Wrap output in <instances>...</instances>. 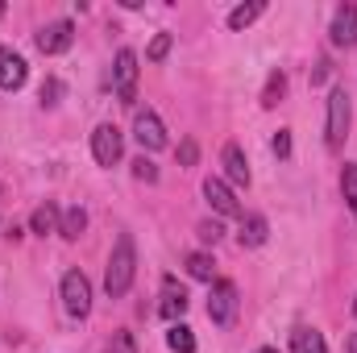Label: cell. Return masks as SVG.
Returning <instances> with one entry per match:
<instances>
[{"label": "cell", "mask_w": 357, "mask_h": 353, "mask_svg": "<svg viewBox=\"0 0 357 353\" xmlns=\"http://www.w3.org/2000/svg\"><path fill=\"white\" fill-rule=\"evenodd\" d=\"M341 191H345V204H349V212L357 216V163H349V167L341 171Z\"/></svg>", "instance_id": "44dd1931"}, {"label": "cell", "mask_w": 357, "mask_h": 353, "mask_svg": "<svg viewBox=\"0 0 357 353\" xmlns=\"http://www.w3.org/2000/svg\"><path fill=\"white\" fill-rule=\"evenodd\" d=\"M33 42H38L42 54H63V50H71V42H75V25H71V21H50V25L38 29Z\"/></svg>", "instance_id": "52a82bcc"}, {"label": "cell", "mask_w": 357, "mask_h": 353, "mask_svg": "<svg viewBox=\"0 0 357 353\" xmlns=\"http://www.w3.org/2000/svg\"><path fill=\"white\" fill-rule=\"evenodd\" d=\"M84 229H88V212H84L79 204H75V208H67V212H63V225H59V233H63L67 241H79V237H84Z\"/></svg>", "instance_id": "e0dca14e"}, {"label": "cell", "mask_w": 357, "mask_h": 353, "mask_svg": "<svg viewBox=\"0 0 357 353\" xmlns=\"http://www.w3.org/2000/svg\"><path fill=\"white\" fill-rule=\"evenodd\" d=\"M133 274H137V250H133V237L121 233L112 254H108V270H104V291L112 299H121L129 287H133Z\"/></svg>", "instance_id": "6da1fadb"}, {"label": "cell", "mask_w": 357, "mask_h": 353, "mask_svg": "<svg viewBox=\"0 0 357 353\" xmlns=\"http://www.w3.org/2000/svg\"><path fill=\"white\" fill-rule=\"evenodd\" d=\"M162 287H167V295H162V308H158V312H162V320H171V324H175L178 316L187 312V303H191V299H187V291L178 287L175 278H167Z\"/></svg>", "instance_id": "4fadbf2b"}, {"label": "cell", "mask_w": 357, "mask_h": 353, "mask_svg": "<svg viewBox=\"0 0 357 353\" xmlns=\"http://www.w3.org/2000/svg\"><path fill=\"white\" fill-rule=\"evenodd\" d=\"M183 266H187V274H191V278H199V283H216V262H212V254L195 250V254H187V258H183Z\"/></svg>", "instance_id": "2e32d148"}, {"label": "cell", "mask_w": 357, "mask_h": 353, "mask_svg": "<svg viewBox=\"0 0 357 353\" xmlns=\"http://www.w3.org/2000/svg\"><path fill=\"white\" fill-rule=\"evenodd\" d=\"M91 154L100 167H116L121 163V129L116 125H96L91 133Z\"/></svg>", "instance_id": "ba28073f"}, {"label": "cell", "mask_w": 357, "mask_h": 353, "mask_svg": "<svg viewBox=\"0 0 357 353\" xmlns=\"http://www.w3.org/2000/svg\"><path fill=\"white\" fill-rule=\"evenodd\" d=\"M345 353H357V333H349V341H345Z\"/></svg>", "instance_id": "f546056e"}, {"label": "cell", "mask_w": 357, "mask_h": 353, "mask_svg": "<svg viewBox=\"0 0 357 353\" xmlns=\"http://www.w3.org/2000/svg\"><path fill=\"white\" fill-rule=\"evenodd\" d=\"M274 154H278V158H291V133H287V129L274 133Z\"/></svg>", "instance_id": "f1b7e54d"}, {"label": "cell", "mask_w": 357, "mask_h": 353, "mask_svg": "<svg viewBox=\"0 0 357 353\" xmlns=\"http://www.w3.org/2000/svg\"><path fill=\"white\" fill-rule=\"evenodd\" d=\"M59 225H63V212L46 200V204H38L33 208V216H29V229L38 233V237H46V233H59Z\"/></svg>", "instance_id": "5bb4252c"}, {"label": "cell", "mask_w": 357, "mask_h": 353, "mask_svg": "<svg viewBox=\"0 0 357 353\" xmlns=\"http://www.w3.org/2000/svg\"><path fill=\"white\" fill-rule=\"evenodd\" d=\"M266 233H270L266 216H258V212H254V216H245V220H241V246H250V250H254V246H262V241H266Z\"/></svg>", "instance_id": "ac0fdd59"}, {"label": "cell", "mask_w": 357, "mask_h": 353, "mask_svg": "<svg viewBox=\"0 0 357 353\" xmlns=\"http://www.w3.org/2000/svg\"><path fill=\"white\" fill-rule=\"evenodd\" d=\"M133 175L142 179V183H158V167H154V163H150V158L142 154V158L133 163Z\"/></svg>", "instance_id": "d4e9b609"}, {"label": "cell", "mask_w": 357, "mask_h": 353, "mask_svg": "<svg viewBox=\"0 0 357 353\" xmlns=\"http://www.w3.org/2000/svg\"><path fill=\"white\" fill-rule=\"evenodd\" d=\"M108 353H137V341H133V333L116 329V333L108 337Z\"/></svg>", "instance_id": "603a6c76"}, {"label": "cell", "mask_w": 357, "mask_h": 353, "mask_svg": "<svg viewBox=\"0 0 357 353\" xmlns=\"http://www.w3.org/2000/svg\"><path fill=\"white\" fill-rule=\"evenodd\" d=\"M59 96H63V84L59 80H46L42 84V104H59Z\"/></svg>", "instance_id": "83f0119b"}, {"label": "cell", "mask_w": 357, "mask_h": 353, "mask_svg": "<svg viewBox=\"0 0 357 353\" xmlns=\"http://www.w3.org/2000/svg\"><path fill=\"white\" fill-rule=\"evenodd\" d=\"M254 353H278V350H270V345H262V350H254Z\"/></svg>", "instance_id": "4dcf8cb0"}, {"label": "cell", "mask_w": 357, "mask_h": 353, "mask_svg": "<svg viewBox=\"0 0 357 353\" xmlns=\"http://www.w3.org/2000/svg\"><path fill=\"white\" fill-rule=\"evenodd\" d=\"M220 163H225V175L233 187H250V163H245V154H241V146H225L220 150Z\"/></svg>", "instance_id": "7c38bea8"}, {"label": "cell", "mask_w": 357, "mask_h": 353, "mask_svg": "<svg viewBox=\"0 0 357 353\" xmlns=\"http://www.w3.org/2000/svg\"><path fill=\"white\" fill-rule=\"evenodd\" d=\"M220 233H225V229H220L216 220H204V225H199V241H208V246H216V241H220Z\"/></svg>", "instance_id": "4316f807"}, {"label": "cell", "mask_w": 357, "mask_h": 353, "mask_svg": "<svg viewBox=\"0 0 357 353\" xmlns=\"http://www.w3.org/2000/svg\"><path fill=\"white\" fill-rule=\"evenodd\" d=\"M354 316H357V303H354Z\"/></svg>", "instance_id": "1f68e13d"}, {"label": "cell", "mask_w": 357, "mask_h": 353, "mask_svg": "<svg viewBox=\"0 0 357 353\" xmlns=\"http://www.w3.org/2000/svg\"><path fill=\"white\" fill-rule=\"evenodd\" d=\"M291 353H328V345H324V337H320L316 329L299 324V329L291 333Z\"/></svg>", "instance_id": "9a60e30c"}, {"label": "cell", "mask_w": 357, "mask_h": 353, "mask_svg": "<svg viewBox=\"0 0 357 353\" xmlns=\"http://www.w3.org/2000/svg\"><path fill=\"white\" fill-rule=\"evenodd\" d=\"M204 195H208V204H212L220 216H241V204H237V195H233V187H229L225 179L208 175L204 179Z\"/></svg>", "instance_id": "9c48e42d"}, {"label": "cell", "mask_w": 357, "mask_h": 353, "mask_svg": "<svg viewBox=\"0 0 357 353\" xmlns=\"http://www.w3.org/2000/svg\"><path fill=\"white\" fill-rule=\"evenodd\" d=\"M167 345L175 353H195V333L187 329V324H171V333H167Z\"/></svg>", "instance_id": "ffe728a7"}, {"label": "cell", "mask_w": 357, "mask_h": 353, "mask_svg": "<svg viewBox=\"0 0 357 353\" xmlns=\"http://www.w3.org/2000/svg\"><path fill=\"white\" fill-rule=\"evenodd\" d=\"M282 91H287V75H282V71H274V75L266 80V91H262V104H266V108H274V104L282 100Z\"/></svg>", "instance_id": "7402d4cb"}, {"label": "cell", "mask_w": 357, "mask_h": 353, "mask_svg": "<svg viewBox=\"0 0 357 353\" xmlns=\"http://www.w3.org/2000/svg\"><path fill=\"white\" fill-rule=\"evenodd\" d=\"M195 158H199V146H195V137H187V142L178 146V163H183V167H195Z\"/></svg>", "instance_id": "484cf974"}, {"label": "cell", "mask_w": 357, "mask_h": 353, "mask_svg": "<svg viewBox=\"0 0 357 353\" xmlns=\"http://www.w3.org/2000/svg\"><path fill=\"white\" fill-rule=\"evenodd\" d=\"M112 84H116V100H121L125 108H133V100H137V54H133V50H121V54H116Z\"/></svg>", "instance_id": "5b68a950"}, {"label": "cell", "mask_w": 357, "mask_h": 353, "mask_svg": "<svg viewBox=\"0 0 357 353\" xmlns=\"http://www.w3.org/2000/svg\"><path fill=\"white\" fill-rule=\"evenodd\" d=\"M349 121H354L349 91L333 88L328 91V125H324V142H328V150H341V146H345V137H349Z\"/></svg>", "instance_id": "7a4b0ae2"}, {"label": "cell", "mask_w": 357, "mask_h": 353, "mask_svg": "<svg viewBox=\"0 0 357 353\" xmlns=\"http://www.w3.org/2000/svg\"><path fill=\"white\" fill-rule=\"evenodd\" d=\"M133 137H137L142 150H162V146H167V129H162V121H158L154 108H142V112L133 117Z\"/></svg>", "instance_id": "8992f818"}, {"label": "cell", "mask_w": 357, "mask_h": 353, "mask_svg": "<svg viewBox=\"0 0 357 353\" xmlns=\"http://www.w3.org/2000/svg\"><path fill=\"white\" fill-rule=\"evenodd\" d=\"M333 42L337 46H357V4H341L333 17Z\"/></svg>", "instance_id": "8fae6325"}, {"label": "cell", "mask_w": 357, "mask_h": 353, "mask_svg": "<svg viewBox=\"0 0 357 353\" xmlns=\"http://www.w3.org/2000/svg\"><path fill=\"white\" fill-rule=\"evenodd\" d=\"M262 13H266V4H262V0H254V4H237V8L229 13V29H245V25H254Z\"/></svg>", "instance_id": "d6986e66"}, {"label": "cell", "mask_w": 357, "mask_h": 353, "mask_svg": "<svg viewBox=\"0 0 357 353\" xmlns=\"http://www.w3.org/2000/svg\"><path fill=\"white\" fill-rule=\"evenodd\" d=\"M63 308H67V316H75V320H84L91 312V283L84 270H67L63 274Z\"/></svg>", "instance_id": "3957f363"}, {"label": "cell", "mask_w": 357, "mask_h": 353, "mask_svg": "<svg viewBox=\"0 0 357 353\" xmlns=\"http://www.w3.org/2000/svg\"><path fill=\"white\" fill-rule=\"evenodd\" d=\"M25 80H29L25 59H21V54H13L8 46H0V88H4V91H17Z\"/></svg>", "instance_id": "30bf717a"}, {"label": "cell", "mask_w": 357, "mask_h": 353, "mask_svg": "<svg viewBox=\"0 0 357 353\" xmlns=\"http://www.w3.org/2000/svg\"><path fill=\"white\" fill-rule=\"evenodd\" d=\"M233 316H237V283L216 278L212 283V295H208V320L225 329V324H233Z\"/></svg>", "instance_id": "277c9868"}, {"label": "cell", "mask_w": 357, "mask_h": 353, "mask_svg": "<svg viewBox=\"0 0 357 353\" xmlns=\"http://www.w3.org/2000/svg\"><path fill=\"white\" fill-rule=\"evenodd\" d=\"M167 50H171V33H158V38L150 42V50H146V59H150V63H162Z\"/></svg>", "instance_id": "cb8c5ba5"}]
</instances>
